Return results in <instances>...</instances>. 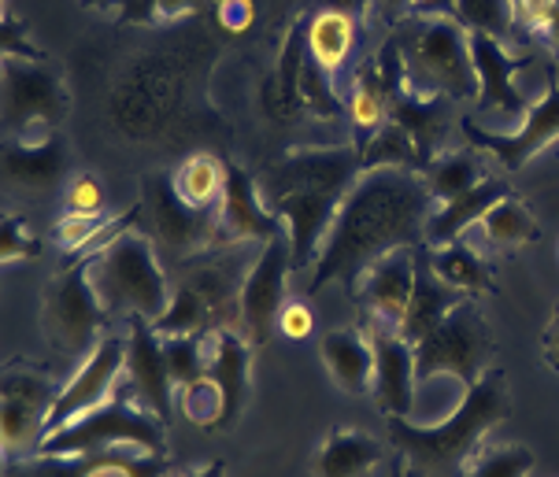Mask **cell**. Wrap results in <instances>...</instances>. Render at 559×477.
Here are the masks:
<instances>
[{
  "label": "cell",
  "mask_w": 559,
  "mask_h": 477,
  "mask_svg": "<svg viewBox=\"0 0 559 477\" xmlns=\"http://www.w3.org/2000/svg\"><path fill=\"white\" fill-rule=\"evenodd\" d=\"M492 330L475 300L463 297L426 337L415 345V381H430L433 374H452L463 389L489 370Z\"/></svg>",
  "instance_id": "52a82bcc"
},
{
  "label": "cell",
  "mask_w": 559,
  "mask_h": 477,
  "mask_svg": "<svg viewBox=\"0 0 559 477\" xmlns=\"http://www.w3.org/2000/svg\"><path fill=\"white\" fill-rule=\"evenodd\" d=\"M141 223H148L156 245L170 248L175 255H189L197 248L219 245V218L215 212H197L175 193V181L164 170L145 175L141 181Z\"/></svg>",
  "instance_id": "9c48e42d"
},
{
  "label": "cell",
  "mask_w": 559,
  "mask_h": 477,
  "mask_svg": "<svg viewBox=\"0 0 559 477\" xmlns=\"http://www.w3.org/2000/svg\"><path fill=\"white\" fill-rule=\"evenodd\" d=\"M542 351H545V362L559 374V303H556V311H552V322H548V330H545V337H542Z\"/></svg>",
  "instance_id": "ee69618b"
},
{
  "label": "cell",
  "mask_w": 559,
  "mask_h": 477,
  "mask_svg": "<svg viewBox=\"0 0 559 477\" xmlns=\"http://www.w3.org/2000/svg\"><path fill=\"white\" fill-rule=\"evenodd\" d=\"M463 300V293L449 289L438 274L430 271V260H426V245L415 248V293H412V303H407V314H404V326H401V337H407L412 345L430 333L438 322L449 314L456 303Z\"/></svg>",
  "instance_id": "603a6c76"
},
{
  "label": "cell",
  "mask_w": 559,
  "mask_h": 477,
  "mask_svg": "<svg viewBox=\"0 0 559 477\" xmlns=\"http://www.w3.org/2000/svg\"><path fill=\"white\" fill-rule=\"evenodd\" d=\"M374 345V400L385 418H407L415 400V345L390 326L371 330Z\"/></svg>",
  "instance_id": "ac0fdd59"
},
{
  "label": "cell",
  "mask_w": 559,
  "mask_h": 477,
  "mask_svg": "<svg viewBox=\"0 0 559 477\" xmlns=\"http://www.w3.org/2000/svg\"><path fill=\"white\" fill-rule=\"evenodd\" d=\"M319 356L326 362L330 378L337 381L345 393H367L374 389V345L371 337L356 330H330L319 341Z\"/></svg>",
  "instance_id": "cb8c5ba5"
},
{
  "label": "cell",
  "mask_w": 559,
  "mask_h": 477,
  "mask_svg": "<svg viewBox=\"0 0 559 477\" xmlns=\"http://www.w3.org/2000/svg\"><path fill=\"white\" fill-rule=\"evenodd\" d=\"M204 348H207V378H212L223 393L219 429H226V426H234V418L245 412V400H249L252 345L238 330H207Z\"/></svg>",
  "instance_id": "ffe728a7"
},
{
  "label": "cell",
  "mask_w": 559,
  "mask_h": 477,
  "mask_svg": "<svg viewBox=\"0 0 559 477\" xmlns=\"http://www.w3.org/2000/svg\"><path fill=\"white\" fill-rule=\"evenodd\" d=\"M460 127L471 145L478 152H489L504 170H523L530 159L542 156L552 141H559V82H556V74H548V93H542L537 104H530L519 130L497 133V130L478 127L475 119H463Z\"/></svg>",
  "instance_id": "7c38bea8"
},
{
  "label": "cell",
  "mask_w": 559,
  "mask_h": 477,
  "mask_svg": "<svg viewBox=\"0 0 559 477\" xmlns=\"http://www.w3.org/2000/svg\"><path fill=\"white\" fill-rule=\"evenodd\" d=\"M119 0H82V8H97V12H108V8H116Z\"/></svg>",
  "instance_id": "c3c4849f"
},
{
  "label": "cell",
  "mask_w": 559,
  "mask_h": 477,
  "mask_svg": "<svg viewBox=\"0 0 559 477\" xmlns=\"http://www.w3.org/2000/svg\"><path fill=\"white\" fill-rule=\"evenodd\" d=\"M60 389L31 367L4 370V400H0V444L4 455L37 452L49 433V415Z\"/></svg>",
  "instance_id": "8fae6325"
},
{
  "label": "cell",
  "mask_w": 559,
  "mask_h": 477,
  "mask_svg": "<svg viewBox=\"0 0 559 477\" xmlns=\"http://www.w3.org/2000/svg\"><path fill=\"white\" fill-rule=\"evenodd\" d=\"M407 85L415 93L449 100H478V74L471 60V31L456 15L412 19L401 34Z\"/></svg>",
  "instance_id": "5b68a950"
},
{
  "label": "cell",
  "mask_w": 559,
  "mask_h": 477,
  "mask_svg": "<svg viewBox=\"0 0 559 477\" xmlns=\"http://www.w3.org/2000/svg\"><path fill=\"white\" fill-rule=\"evenodd\" d=\"M371 4L374 0H308V12H341L348 19H359V15H367Z\"/></svg>",
  "instance_id": "b9f144b4"
},
{
  "label": "cell",
  "mask_w": 559,
  "mask_h": 477,
  "mask_svg": "<svg viewBox=\"0 0 559 477\" xmlns=\"http://www.w3.org/2000/svg\"><path fill=\"white\" fill-rule=\"evenodd\" d=\"M93 289L104 311L122 319L156 322L170 308V285L153 237L138 234L134 226L93 252Z\"/></svg>",
  "instance_id": "277c9868"
},
{
  "label": "cell",
  "mask_w": 559,
  "mask_h": 477,
  "mask_svg": "<svg viewBox=\"0 0 559 477\" xmlns=\"http://www.w3.org/2000/svg\"><path fill=\"white\" fill-rule=\"evenodd\" d=\"M111 226L108 215H74L68 212L56 223V241L68 255L74 252H93V245H97V237H104V230Z\"/></svg>",
  "instance_id": "e575fe53"
},
{
  "label": "cell",
  "mask_w": 559,
  "mask_h": 477,
  "mask_svg": "<svg viewBox=\"0 0 559 477\" xmlns=\"http://www.w3.org/2000/svg\"><path fill=\"white\" fill-rule=\"evenodd\" d=\"M119 444L138 448L141 455L164 452V422L138 400V393H119L90 415L74 418L60 433L45 437L37 455H97L116 452Z\"/></svg>",
  "instance_id": "8992f818"
},
{
  "label": "cell",
  "mask_w": 559,
  "mask_h": 477,
  "mask_svg": "<svg viewBox=\"0 0 559 477\" xmlns=\"http://www.w3.org/2000/svg\"><path fill=\"white\" fill-rule=\"evenodd\" d=\"M308 12V8H305ZM356 45V19L341 12H308V52L326 74H337Z\"/></svg>",
  "instance_id": "f1b7e54d"
},
{
  "label": "cell",
  "mask_w": 559,
  "mask_h": 477,
  "mask_svg": "<svg viewBox=\"0 0 559 477\" xmlns=\"http://www.w3.org/2000/svg\"><path fill=\"white\" fill-rule=\"evenodd\" d=\"M508 193H511V189L504 186V181L486 178V181H478L475 189H467L463 196L449 200V204H441L438 212L430 215V223H426V245L438 248V245L460 241L463 230H467V226H475V223H481V218H486Z\"/></svg>",
  "instance_id": "d4e9b609"
},
{
  "label": "cell",
  "mask_w": 559,
  "mask_h": 477,
  "mask_svg": "<svg viewBox=\"0 0 559 477\" xmlns=\"http://www.w3.org/2000/svg\"><path fill=\"white\" fill-rule=\"evenodd\" d=\"M170 181H175V193L189 207H197V212H219L226 193V164L207 156V152H197V156H189L175 167Z\"/></svg>",
  "instance_id": "83f0119b"
},
{
  "label": "cell",
  "mask_w": 559,
  "mask_h": 477,
  "mask_svg": "<svg viewBox=\"0 0 559 477\" xmlns=\"http://www.w3.org/2000/svg\"><path fill=\"white\" fill-rule=\"evenodd\" d=\"M41 255V245L34 241L26 223L19 215H4V226H0V263H19V260H37Z\"/></svg>",
  "instance_id": "8d00e7d4"
},
{
  "label": "cell",
  "mask_w": 559,
  "mask_h": 477,
  "mask_svg": "<svg viewBox=\"0 0 559 477\" xmlns=\"http://www.w3.org/2000/svg\"><path fill=\"white\" fill-rule=\"evenodd\" d=\"M4 175L31 189H49L63 175V145L56 138V127L49 122H34V127L19 130L8 138L4 152Z\"/></svg>",
  "instance_id": "44dd1931"
},
{
  "label": "cell",
  "mask_w": 559,
  "mask_h": 477,
  "mask_svg": "<svg viewBox=\"0 0 559 477\" xmlns=\"http://www.w3.org/2000/svg\"><path fill=\"white\" fill-rule=\"evenodd\" d=\"M207 0H159V19H175V15H186V12H197Z\"/></svg>",
  "instance_id": "f6af8a7d"
},
{
  "label": "cell",
  "mask_w": 559,
  "mask_h": 477,
  "mask_svg": "<svg viewBox=\"0 0 559 477\" xmlns=\"http://www.w3.org/2000/svg\"><path fill=\"white\" fill-rule=\"evenodd\" d=\"M452 15H456L467 31L492 34V37H500V41L519 26L515 0H456Z\"/></svg>",
  "instance_id": "1f68e13d"
},
{
  "label": "cell",
  "mask_w": 559,
  "mask_h": 477,
  "mask_svg": "<svg viewBox=\"0 0 559 477\" xmlns=\"http://www.w3.org/2000/svg\"><path fill=\"white\" fill-rule=\"evenodd\" d=\"M68 212L74 215H104V189H100V178L93 175H79L68 186V196H63Z\"/></svg>",
  "instance_id": "f35d334b"
},
{
  "label": "cell",
  "mask_w": 559,
  "mask_h": 477,
  "mask_svg": "<svg viewBox=\"0 0 559 477\" xmlns=\"http://www.w3.org/2000/svg\"><path fill=\"white\" fill-rule=\"evenodd\" d=\"M178 404H182V415L197 426H219V418H223V393L212 378H201V381H193V385H186Z\"/></svg>",
  "instance_id": "d590c367"
},
{
  "label": "cell",
  "mask_w": 559,
  "mask_h": 477,
  "mask_svg": "<svg viewBox=\"0 0 559 477\" xmlns=\"http://www.w3.org/2000/svg\"><path fill=\"white\" fill-rule=\"evenodd\" d=\"M167 351V367L175 385H193V381L207 378V348H204V333L197 337H164Z\"/></svg>",
  "instance_id": "d6a6232c"
},
{
  "label": "cell",
  "mask_w": 559,
  "mask_h": 477,
  "mask_svg": "<svg viewBox=\"0 0 559 477\" xmlns=\"http://www.w3.org/2000/svg\"><path fill=\"white\" fill-rule=\"evenodd\" d=\"M390 477H407V466L401 455H393V463H390Z\"/></svg>",
  "instance_id": "681fc988"
},
{
  "label": "cell",
  "mask_w": 559,
  "mask_h": 477,
  "mask_svg": "<svg viewBox=\"0 0 559 477\" xmlns=\"http://www.w3.org/2000/svg\"><path fill=\"white\" fill-rule=\"evenodd\" d=\"M433 193L419 170L407 167H371L356 178L345 204L337 207L322 248L311 263L308 293L316 297L330 282L356 289L364 271L396 248L426 245Z\"/></svg>",
  "instance_id": "6da1fadb"
},
{
  "label": "cell",
  "mask_w": 559,
  "mask_h": 477,
  "mask_svg": "<svg viewBox=\"0 0 559 477\" xmlns=\"http://www.w3.org/2000/svg\"><path fill=\"white\" fill-rule=\"evenodd\" d=\"M345 111H348V122H353V138L359 145H367V141L390 122V79H385V67L378 56L359 63L353 71Z\"/></svg>",
  "instance_id": "7402d4cb"
},
{
  "label": "cell",
  "mask_w": 559,
  "mask_h": 477,
  "mask_svg": "<svg viewBox=\"0 0 559 477\" xmlns=\"http://www.w3.org/2000/svg\"><path fill=\"white\" fill-rule=\"evenodd\" d=\"M130 337H127V385L134 389L141 404L153 412L159 422L170 418V393H175V381H170L164 337L153 330L148 319H127Z\"/></svg>",
  "instance_id": "e0dca14e"
},
{
  "label": "cell",
  "mask_w": 559,
  "mask_h": 477,
  "mask_svg": "<svg viewBox=\"0 0 559 477\" xmlns=\"http://www.w3.org/2000/svg\"><path fill=\"white\" fill-rule=\"evenodd\" d=\"M426 260H430V271L449 285V289L463 293V297H478V293H497V282H492L489 263L481 260L471 245L463 241H449L430 248L426 245Z\"/></svg>",
  "instance_id": "484cf974"
},
{
  "label": "cell",
  "mask_w": 559,
  "mask_h": 477,
  "mask_svg": "<svg viewBox=\"0 0 559 477\" xmlns=\"http://www.w3.org/2000/svg\"><path fill=\"white\" fill-rule=\"evenodd\" d=\"M111 314L93 289V252H85L79 263L63 266L56 282L45 293V330H49L52 345L68 356H90L93 341L104 330Z\"/></svg>",
  "instance_id": "ba28073f"
},
{
  "label": "cell",
  "mask_w": 559,
  "mask_h": 477,
  "mask_svg": "<svg viewBox=\"0 0 559 477\" xmlns=\"http://www.w3.org/2000/svg\"><path fill=\"white\" fill-rule=\"evenodd\" d=\"M68 90L45 63L4 60V122L8 133H19L34 122L60 127L68 119Z\"/></svg>",
  "instance_id": "5bb4252c"
},
{
  "label": "cell",
  "mask_w": 559,
  "mask_h": 477,
  "mask_svg": "<svg viewBox=\"0 0 559 477\" xmlns=\"http://www.w3.org/2000/svg\"><path fill=\"white\" fill-rule=\"evenodd\" d=\"M215 19L226 34H245L255 19V4L252 0H215Z\"/></svg>",
  "instance_id": "ab89813d"
},
{
  "label": "cell",
  "mask_w": 559,
  "mask_h": 477,
  "mask_svg": "<svg viewBox=\"0 0 559 477\" xmlns=\"http://www.w3.org/2000/svg\"><path fill=\"white\" fill-rule=\"evenodd\" d=\"M478 226H481V234H486V245L492 248H523L534 241V237H542V223H537L534 212H530L515 193H508L500 200Z\"/></svg>",
  "instance_id": "f546056e"
},
{
  "label": "cell",
  "mask_w": 559,
  "mask_h": 477,
  "mask_svg": "<svg viewBox=\"0 0 559 477\" xmlns=\"http://www.w3.org/2000/svg\"><path fill=\"white\" fill-rule=\"evenodd\" d=\"M426 186H430L433 200L449 204V200L463 196L467 189H475L478 181H486V167L475 152H449V156H438L430 167H426Z\"/></svg>",
  "instance_id": "4dcf8cb0"
},
{
  "label": "cell",
  "mask_w": 559,
  "mask_h": 477,
  "mask_svg": "<svg viewBox=\"0 0 559 477\" xmlns=\"http://www.w3.org/2000/svg\"><path fill=\"white\" fill-rule=\"evenodd\" d=\"M127 374V341L122 337H104L90 356L82 359V367L74 370V378L60 389L49 415V433H60L63 426H71L74 418L90 415L93 407L108 404L116 396L119 381Z\"/></svg>",
  "instance_id": "4fadbf2b"
},
{
  "label": "cell",
  "mask_w": 559,
  "mask_h": 477,
  "mask_svg": "<svg viewBox=\"0 0 559 477\" xmlns=\"http://www.w3.org/2000/svg\"><path fill=\"white\" fill-rule=\"evenodd\" d=\"M293 271V245L289 234L263 241L260 255H255L252 271L245 274L241 293H238V314H241V330L249 337L252 348L267 345L274 326H278V314L286 308V282Z\"/></svg>",
  "instance_id": "30bf717a"
},
{
  "label": "cell",
  "mask_w": 559,
  "mask_h": 477,
  "mask_svg": "<svg viewBox=\"0 0 559 477\" xmlns=\"http://www.w3.org/2000/svg\"><path fill=\"white\" fill-rule=\"evenodd\" d=\"M223 474H226L223 463H207L204 470H197V474H189V477H223Z\"/></svg>",
  "instance_id": "7dc6e473"
},
{
  "label": "cell",
  "mask_w": 559,
  "mask_h": 477,
  "mask_svg": "<svg viewBox=\"0 0 559 477\" xmlns=\"http://www.w3.org/2000/svg\"><path fill=\"white\" fill-rule=\"evenodd\" d=\"M471 60L478 74V104L481 111H497V116H526V93L515 85V74L534 63V56H511L504 41L492 34L471 31Z\"/></svg>",
  "instance_id": "9a60e30c"
},
{
  "label": "cell",
  "mask_w": 559,
  "mask_h": 477,
  "mask_svg": "<svg viewBox=\"0 0 559 477\" xmlns=\"http://www.w3.org/2000/svg\"><path fill=\"white\" fill-rule=\"evenodd\" d=\"M359 175H364V145L356 138L341 145L289 148L267 167L260 196L286 223L293 266L316 263L322 237Z\"/></svg>",
  "instance_id": "7a4b0ae2"
},
{
  "label": "cell",
  "mask_w": 559,
  "mask_h": 477,
  "mask_svg": "<svg viewBox=\"0 0 559 477\" xmlns=\"http://www.w3.org/2000/svg\"><path fill=\"white\" fill-rule=\"evenodd\" d=\"M511 412V389L504 370H486L475 385L463 389L460 407L441 426H415L390 418V444L407 466V477H467L471 460L489 429Z\"/></svg>",
  "instance_id": "3957f363"
},
{
  "label": "cell",
  "mask_w": 559,
  "mask_h": 477,
  "mask_svg": "<svg viewBox=\"0 0 559 477\" xmlns=\"http://www.w3.org/2000/svg\"><path fill=\"white\" fill-rule=\"evenodd\" d=\"M456 0H407V15L412 19H433V15H452Z\"/></svg>",
  "instance_id": "7bdbcfd3"
},
{
  "label": "cell",
  "mask_w": 559,
  "mask_h": 477,
  "mask_svg": "<svg viewBox=\"0 0 559 477\" xmlns=\"http://www.w3.org/2000/svg\"><path fill=\"white\" fill-rule=\"evenodd\" d=\"M353 293L371 303L374 319L382 322V326L401 333L407 303H412V293H415V248H396V252L371 263L364 271V278L356 282Z\"/></svg>",
  "instance_id": "d6986e66"
},
{
  "label": "cell",
  "mask_w": 559,
  "mask_h": 477,
  "mask_svg": "<svg viewBox=\"0 0 559 477\" xmlns=\"http://www.w3.org/2000/svg\"><path fill=\"white\" fill-rule=\"evenodd\" d=\"M311 326H316V319H311V311H308V303H300V300H293L282 308L278 314V330L286 333L289 341H305Z\"/></svg>",
  "instance_id": "60d3db41"
},
{
  "label": "cell",
  "mask_w": 559,
  "mask_h": 477,
  "mask_svg": "<svg viewBox=\"0 0 559 477\" xmlns=\"http://www.w3.org/2000/svg\"><path fill=\"white\" fill-rule=\"evenodd\" d=\"M542 37H545V45H548V49H552V52L559 56V8L552 12V19H548V23H545Z\"/></svg>",
  "instance_id": "bcb514c9"
},
{
  "label": "cell",
  "mask_w": 559,
  "mask_h": 477,
  "mask_svg": "<svg viewBox=\"0 0 559 477\" xmlns=\"http://www.w3.org/2000/svg\"><path fill=\"white\" fill-rule=\"evenodd\" d=\"M0 56L4 60H31V63H45V52L37 49V45L26 37V26L19 23V19L8 12L0 15Z\"/></svg>",
  "instance_id": "74e56055"
},
{
  "label": "cell",
  "mask_w": 559,
  "mask_h": 477,
  "mask_svg": "<svg viewBox=\"0 0 559 477\" xmlns=\"http://www.w3.org/2000/svg\"><path fill=\"white\" fill-rule=\"evenodd\" d=\"M219 245H249V241H274V237L289 234L282 215H274L263 204L255 181L241 167L226 164V193L219 212Z\"/></svg>",
  "instance_id": "2e32d148"
},
{
  "label": "cell",
  "mask_w": 559,
  "mask_h": 477,
  "mask_svg": "<svg viewBox=\"0 0 559 477\" xmlns=\"http://www.w3.org/2000/svg\"><path fill=\"white\" fill-rule=\"evenodd\" d=\"M534 452L526 444H500L492 452L478 455L467 477H530L534 470Z\"/></svg>",
  "instance_id": "836d02e7"
},
{
  "label": "cell",
  "mask_w": 559,
  "mask_h": 477,
  "mask_svg": "<svg viewBox=\"0 0 559 477\" xmlns=\"http://www.w3.org/2000/svg\"><path fill=\"white\" fill-rule=\"evenodd\" d=\"M382 463V444L356 429H337L316 455V477H367Z\"/></svg>",
  "instance_id": "4316f807"
}]
</instances>
